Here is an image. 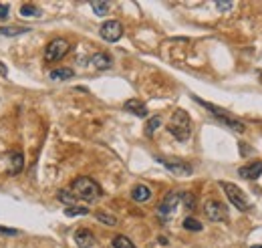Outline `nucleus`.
I'll use <instances>...</instances> for the list:
<instances>
[{"label": "nucleus", "mask_w": 262, "mask_h": 248, "mask_svg": "<svg viewBox=\"0 0 262 248\" xmlns=\"http://www.w3.org/2000/svg\"><path fill=\"white\" fill-rule=\"evenodd\" d=\"M168 131L175 137L177 142H186L192 135V119L184 109H175L174 111V115L170 119V125H168Z\"/></svg>", "instance_id": "nucleus-1"}, {"label": "nucleus", "mask_w": 262, "mask_h": 248, "mask_svg": "<svg viewBox=\"0 0 262 248\" xmlns=\"http://www.w3.org/2000/svg\"><path fill=\"white\" fill-rule=\"evenodd\" d=\"M71 190H73V194L77 198L85 200V202H93V200H97L101 196L99 184L95 180H91V177H87V176L77 177V180L73 182V186H71Z\"/></svg>", "instance_id": "nucleus-2"}, {"label": "nucleus", "mask_w": 262, "mask_h": 248, "mask_svg": "<svg viewBox=\"0 0 262 248\" xmlns=\"http://www.w3.org/2000/svg\"><path fill=\"white\" fill-rule=\"evenodd\" d=\"M220 186H222V190L226 192V196H228V200L232 202L234 208H238L240 212H246L248 208H250V204H248L244 192H242L238 186H234V184H230V182H220Z\"/></svg>", "instance_id": "nucleus-3"}, {"label": "nucleus", "mask_w": 262, "mask_h": 248, "mask_svg": "<svg viewBox=\"0 0 262 248\" xmlns=\"http://www.w3.org/2000/svg\"><path fill=\"white\" fill-rule=\"evenodd\" d=\"M69 43L65 38H54V40H51V43L47 45V49H45V61L47 63H57V61H61L65 54L69 53Z\"/></svg>", "instance_id": "nucleus-4"}, {"label": "nucleus", "mask_w": 262, "mask_h": 248, "mask_svg": "<svg viewBox=\"0 0 262 248\" xmlns=\"http://www.w3.org/2000/svg\"><path fill=\"white\" fill-rule=\"evenodd\" d=\"M204 212H206V218L212 220V222H226V220H228V208L222 202H218V200L206 202Z\"/></svg>", "instance_id": "nucleus-5"}, {"label": "nucleus", "mask_w": 262, "mask_h": 248, "mask_svg": "<svg viewBox=\"0 0 262 248\" xmlns=\"http://www.w3.org/2000/svg\"><path fill=\"white\" fill-rule=\"evenodd\" d=\"M99 33H101V38L107 40V43H117V40L123 36V26H121L119 20H107V22L101 24Z\"/></svg>", "instance_id": "nucleus-6"}, {"label": "nucleus", "mask_w": 262, "mask_h": 248, "mask_svg": "<svg viewBox=\"0 0 262 248\" xmlns=\"http://www.w3.org/2000/svg\"><path fill=\"white\" fill-rule=\"evenodd\" d=\"M159 163L163 165L168 172H172L174 176H180V177H188V176H192V172H194V168H192L190 163H186V161H180V159H175V161H170V159H163V158H159Z\"/></svg>", "instance_id": "nucleus-7"}, {"label": "nucleus", "mask_w": 262, "mask_h": 248, "mask_svg": "<svg viewBox=\"0 0 262 248\" xmlns=\"http://www.w3.org/2000/svg\"><path fill=\"white\" fill-rule=\"evenodd\" d=\"M180 202H182V192H170V194L163 198V202L159 204V214L161 216H170L177 208V204Z\"/></svg>", "instance_id": "nucleus-8"}, {"label": "nucleus", "mask_w": 262, "mask_h": 248, "mask_svg": "<svg viewBox=\"0 0 262 248\" xmlns=\"http://www.w3.org/2000/svg\"><path fill=\"white\" fill-rule=\"evenodd\" d=\"M260 174H262V161H252L238 170V176L244 177V180H256V177H260Z\"/></svg>", "instance_id": "nucleus-9"}, {"label": "nucleus", "mask_w": 262, "mask_h": 248, "mask_svg": "<svg viewBox=\"0 0 262 248\" xmlns=\"http://www.w3.org/2000/svg\"><path fill=\"white\" fill-rule=\"evenodd\" d=\"M75 244L79 248H91L95 244V236H93V232L87 230V228H81L75 232Z\"/></svg>", "instance_id": "nucleus-10"}, {"label": "nucleus", "mask_w": 262, "mask_h": 248, "mask_svg": "<svg viewBox=\"0 0 262 248\" xmlns=\"http://www.w3.org/2000/svg\"><path fill=\"white\" fill-rule=\"evenodd\" d=\"M123 109H125V111H129V113H133V115H137V117H147V107H145V103H141L140 99H129V101H125Z\"/></svg>", "instance_id": "nucleus-11"}, {"label": "nucleus", "mask_w": 262, "mask_h": 248, "mask_svg": "<svg viewBox=\"0 0 262 248\" xmlns=\"http://www.w3.org/2000/svg\"><path fill=\"white\" fill-rule=\"evenodd\" d=\"M91 65L95 69H99V71H107V69H111V57L105 53H97L91 57Z\"/></svg>", "instance_id": "nucleus-12"}, {"label": "nucleus", "mask_w": 262, "mask_h": 248, "mask_svg": "<svg viewBox=\"0 0 262 248\" xmlns=\"http://www.w3.org/2000/svg\"><path fill=\"white\" fill-rule=\"evenodd\" d=\"M131 198L135 200V202H147L149 198H151V190H149V186H145V184H137L133 190H131Z\"/></svg>", "instance_id": "nucleus-13"}, {"label": "nucleus", "mask_w": 262, "mask_h": 248, "mask_svg": "<svg viewBox=\"0 0 262 248\" xmlns=\"http://www.w3.org/2000/svg\"><path fill=\"white\" fill-rule=\"evenodd\" d=\"M22 168H24V156L20 151H12L10 154V174L17 176L22 172Z\"/></svg>", "instance_id": "nucleus-14"}, {"label": "nucleus", "mask_w": 262, "mask_h": 248, "mask_svg": "<svg viewBox=\"0 0 262 248\" xmlns=\"http://www.w3.org/2000/svg\"><path fill=\"white\" fill-rule=\"evenodd\" d=\"M73 75H75L73 69H67V67L51 71V79H52V81H69V79H73Z\"/></svg>", "instance_id": "nucleus-15"}, {"label": "nucleus", "mask_w": 262, "mask_h": 248, "mask_svg": "<svg viewBox=\"0 0 262 248\" xmlns=\"http://www.w3.org/2000/svg\"><path fill=\"white\" fill-rule=\"evenodd\" d=\"M20 15L26 17V18H35V17H40V8L36 4H31V2H26L20 6Z\"/></svg>", "instance_id": "nucleus-16"}, {"label": "nucleus", "mask_w": 262, "mask_h": 248, "mask_svg": "<svg viewBox=\"0 0 262 248\" xmlns=\"http://www.w3.org/2000/svg\"><path fill=\"white\" fill-rule=\"evenodd\" d=\"M57 198L63 202V204H67L69 208H71V206H75L77 204V196L73 194L71 190H59V194H57Z\"/></svg>", "instance_id": "nucleus-17"}, {"label": "nucleus", "mask_w": 262, "mask_h": 248, "mask_svg": "<svg viewBox=\"0 0 262 248\" xmlns=\"http://www.w3.org/2000/svg\"><path fill=\"white\" fill-rule=\"evenodd\" d=\"M161 125V117L159 115H156V117H151L149 121H147V125H145V135L147 137H151L156 131H157V127Z\"/></svg>", "instance_id": "nucleus-18"}, {"label": "nucleus", "mask_w": 262, "mask_h": 248, "mask_svg": "<svg viewBox=\"0 0 262 248\" xmlns=\"http://www.w3.org/2000/svg\"><path fill=\"white\" fill-rule=\"evenodd\" d=\"M95 218L99 220V222L107 224V226H117V218L113 214H107V212H97L95 214Z\"/></svg>", "instance_id": "nucleus-19"}, {"label": "nucleus", "mask_w": 262, "mask_h": 248, "mask_svg": "<svg viewBox=\"0 0 262 248\" xmlns=\"http://www.w3.org/2000/svg\"><path fill=\"white\" fill-rule=\"evenodd\" d=\"M113 246H115V248H135L133 242H131L127 236H123V234H119V236L113 238Z\"/></svg>", "instance_id": "nucleus-20"}, {"label": "nucleus", "mask_w": 262, "mask_h": 248, "mask_svg": "<svg viewBox=\"0 0 262 248\" xmlns=\"http://www.w3.org/2000/svg\"><path fill=\"white\" fill-rule=\"evenodd\" d=\"M182 202L188 210H194L196 208V196L192 192H182Z\"/></svg>", "instance_id": "nucleus-21"}, {"label": "nucleus", "mask_w": 262, "mask_h": 248, "mask_svg": "<svg viewBox=\"0 0 262 248\" xmlns=\"http://www.w3.org/2000/svg\"><path fill=\"white\" fill-rule=\"evenodd\" d=\"M89 214V208H83V206H71V208H65V216H85Z\"/></svg>", "instance_id": "nucleus-22"}, {"label": "nucleus", "mask_w": 262, "mask_h": 248, "mask_svg": "<svg viewBox=\"0 0 262 248\" xmlns=\"http://www.w3.org/2000/svg\"><path fill=\"white\" fill-rule=\"evenodd\" d=\"M91 8L97 17H105L109 12V2H91Z\"/></svg>", "instance_id": "nucleus-23"}, {"label": "nucleus", "mask_w": 262, "mask_h": 248, "mask_svg": "<svg viewBox=\"0 0 262 248\" xmlns=\"http://www.w3.org/2000/svg\"><path fill=\"white\" fill-rule=\"evenodd\" d=\"M184 228L186 230H192V232H200L202 230V224L198 222L196 218H186L184 220Z\"/></svg>", "instance_id": "nucleus-24"}, {"label": "nucleus", "mask_w": 262, "mask_h": 248, "mask_svg": "<svg viewBox=\"0 0 262 248\" xmlns=\"http://www.w3.org/2000/svg\"><path fill=\"white\" fill-rule=\"evenodd\" d=\"M29 33V29H0V36H20Z\"/></svg>", "instance_id": "nucleus-25"}, {"label": "nucleus", "mask_w": 262, "mask_h": 248, "mask_svg": "<svg viewBox=\"0 0 262 248\" xmlns=\"http://www.w3.org/2000/svg\"><path fill=\"white\" fill-rule=\"evenodd\" d=\"M8 12H10L8 4H2V2H0V20H6V18H8Z\"/></svg>", "instance_id": "nucleus-26"}, {"label": "nucleus", "mask_w": 262, "mask_h": 248, "mask_svg": "<svg viewBox=\"0 0 262 248\" xmlns=\"http://www.w3.org/2000/svg\"><path fill=\"white\" fill-rule=\"evenodd\" d=\"M234 6V2H216V8L220 10V12H226V10H230Z\"/></svg>", "instance_id": "nucleus-27"}, {"label": "nucleus", "mask_w": 262, "mask_h": 248, "mask_svg": "<svg viewBox=\"0 0 262 248\" xmlns=\"http://www.w3.org/2000/svg\"><path fill=\"white\" fill-rule=\"evenodd\" d=\"M0 234H8V236H17L18 230H12V228H2V226H0Z\"/></svg>", "instance_id": "nucleus-28"}, {"label": "nucleus", "mask_w": 262, "mask_h": 248, "mask_svg": "<svg viewBox=\"0 0 262 248\" xmlns=\"http://www.w3.org/2000/svg\"><path fill=\"white\" fill-rule=\"evenodd\" d=\"M0 75H2V77H6V75H8V69H6L2 63H0Z\"/></svg>", "instance_id": "nucleus-29"}, {"label": "nucleus", "mask_w": 262, "mask_h": 248, "mask_svg": "<svg viewBox=\"0 0 262 248\" xmlns=\"http://www.w3.org/2000/svg\"><path fill=\"white\" fill-rule=\"evenodd\" d=\"M258 81L262 83V71H258Z\"/></svg>", "instance_id": "nucleus-30"}, {"label": "nucleus", "mask_w": 262, "mask_h": 248, "mask_svg": "<svg viewBox=\"0 0 262 248\" xmlns=\"http://www.w3.org/2000/svg\"><path fill=\"white\" fill-rule=\"evenodd\" d=\"M252 248H262V246H252Z\"/></svg>", "instance_id": "nucleus-31"}]
</instances>
